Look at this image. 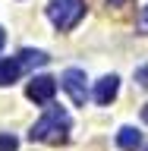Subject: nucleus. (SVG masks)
<instances>
[{
	"label": "nucleus",
	"instance_id": "nucleus-9",
	"mask_svg": "<svg viewBox=\"0 0 148 151\" xmlns=\"http://www.w3.org/2000/svg\"><path fill=\"white\" fill-rule=\"evenodd\" d=\"M0 151H19V139L9 132H0Z\"/></svg>",
	"mask_w": 148,
	"mask_h": 151
},
{
	"label": "nucleus",
	"instance_id": "nucleus-3",
	"mask_svg": "<svg viewBox=\"0 0 148 151\" xmlns=\"http://www.w3.org/2000/svg\"><path fill=\"white\" fill-rule=\"evenodd\" d=\"M60 85L66 88V94L73 98L76 107H85V101H88V88H85V73H82V69H66L63 79H60Z\"/></svg>",
	"mask_w": 148,
	"mask_h": 151
},
{
	"label": "nucleus",
	"instance_id": "nucleus-15",
	"mask_svg": "<svg viewBox=\"0 0 148 151\" xmlns=\"http://www.w3.org/2000/svg\"><path fill=\"white\" fill-rule=\"evenodd\" d=\"M145 151H148V145H145Z\"/></svg>",
	"mask_w": 148,
	"mask_h": 151
},
{
	"label": "nucleus",
	"instance_id": "nucleus-7",
	"mask_svg": "<svg viewBox=\"0 0 148 151\" xmlns=\"http://www.w3.org/2000/svg\"><path fill=\"white\" fill-rule=\"evenodd\" d=\"M117 145H120L123 151H136L142 145V132L132 129V126H123V129L117 132Z\"/></svg>",
	"mask_w": 148,
	"mask_h": 151
},
{
	"label": "nucleus",
	"instance_id": "nucleus-4",
	"mask_svg": "<svg viewBox=\"0 0 148 151\" xmlns=\"http://www.w3.org/2000/svg\"><path fill=\"white\" fill-rule=\"evenodd\" d=\"M25 94H28V101H35V104H51L54 94H57V79H51V76H35V79L28 82Z\"/></svg>",
	"mask_w": 148,
	"mask_h": 151
},
{
	"label": "nucleus",
	"instance_id": "nucleus-2",
	"mask_svg": "<svg viewBox=\"0 0 148 151\" xmlns=\"http://www.w3.org/2000/svg\"><path fill=\"white\" fill-rule=\"evenodd\" d=\"M82 16H85V0H51L47 3V19L60 32L76 28L82 22Z\"/></svg>",
	"mask_w": 148,
	"mask_h": 151
},
{
	"label": "nucleus",
	"instance_id": "nucleus-11",
	"mask_svg": "<svg viewBox=\"0 0 148 151\" xmlns=\"http://www.w3.org/2000/svg\"><path fill=\"white\" fill-rule=\"evenodd\" d=\"M136 82L142 88H148V66H136Z\"/></svg>",
	"mask_w": 148,
	"mask_h": 151
},
{
	"label": "nucleus",
	"instance_id": "nucleus-8",
	"mask_svg": "<svg viewBox=\"0 0 148 151\" xmlns=\"http://www.w3.org/2000/svg\"><path fill=\"white\" fill-rule=\"evenodd\" d=\"M19 76H22L19 60H0V85H13Z\"/></svg>",
	"mask_w": 148,
	"mask_h": 151
},
{
	"label": "nucleus",
	"instance_id": "nucleus-10",
	"mask_svg": "<svg viewBox=\"0 0 148 151\" xmlns=\"http://www.w3.org/2000/svg\"><path fill=\"white\" fill-rule=\"evenodd\" d=\"M136 28H139V35H148V6H142V13H139V22H136Z\"/></svg>",
	"mask_w": 148,
	"mask_h": 151
},
{
	"label": "nucleus",
	"instance_id": "nucleus-5",
	"mask_svg": "<svg viewBox=\"0 0 148 151\" xmlns=\"http://www.w3.org/2000/svg\"><path fill=\"white\" fill-rule=\"evenodd\" d=\"M117 91H120V79L117 76H104V79H98L95 82V104H101V107H107V104L117 98Z\"/></svg>",
	"mask_w": 148,
	"mask_h": 151
},
{
	"label": "nucleus",
	"instance_id": "nucleus-1",
	"mask_svg": "<svg viewBox=\"0 0 148 151\" xmlns=\"http://www.w3.org/2000/svg\"><path fill=\"white\" fill-rule=\"evenodd\" d=\"M69 139V113L63 107H47L44 116L32 126L28 142H47V145H63Z\"/></svg>",
	"mask_w": 148,
	"mask_h": 151
},
{
	"label": "nucleus",
	"instance_id": "nucleus-6",
	"mask_svg": "<svg viewBox=\"0 0 148 151\" xmlns=\"http://www.w3.org/2000/svg\"><path fill=\"white\" fill-rule=\"evenodd\" d=\"M19 66L22 69H41V66L51 63V57L44 54V50H32V47H25V50H19Z\"/></svg>",
	"mask_w": 148,
	"mask_h": 151
},
{
	"label": "nucleus",
	"instance_id": "nucleus-13",
	"mask_svg": "<svg viewBox=\"0 0 148 151\" xmlns=\"http://www.w3.org/2000/svg\"><path fill=\"white\" fill-rule=\"evenodd\" d=\"M107 3H110V6H123V3H126V0H107Z\"/></svg>",
	"mask_w": 148,
	"mask_h": 151
},
{
	"label": "nucleus",
	"instance_id": "nucleus-14",
	"mask_svg": "<svg viewBox=\"0 0 148 151\" xmlns=\"http://www.w3.org/2000/svg\"><path fill=\"white\" fill-rule=\"evenodd\" d=\"M142 120L148 123V104H145V107H142Z\"/></svg>",
	"mask_w": 148,
	"mask_h": 151
},
{
	"label": "nucleus",
	"instance_id": "nucleus-12",
	"mask_svg": "<svg viewBox=\"0 0 148 151\" xmlns=\"http://www.w3.org/2000/svg\"><path fill=\"white\" fill-rule=\"evenodd\" d=\"M3 44H6V32L0 28V50H3Z\"/></svg>",
	"mask_w": 148,
	"mask_h": 151
}]
</instances>
